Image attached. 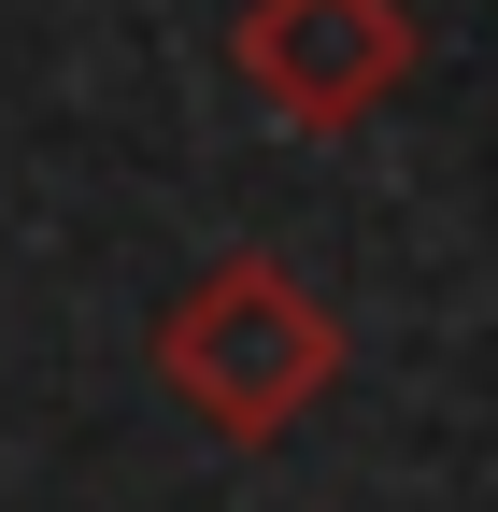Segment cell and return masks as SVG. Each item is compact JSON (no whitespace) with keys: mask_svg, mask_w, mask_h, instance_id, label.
I'll list each match as a JSON object with an SVG mask.
<instances>
[{"mask_svg":"<svg viewBox=\"0 0 498 512\" xmlns=\"http://www.w3.org/2000/svg\"><path fill=\"white\" fill-rule=\"evenodd\" d=\"M413 0H242V29H228V72L242 100H257L271 128H370L399 86H413Z\"/></svg>","mask_w":498,"mask_h":512,"instance_id":"7a4b0ae2","label":"cell"},{"mask_svg":"<svg viewBox=\"0 0 498 512\" xmlns=\"http://www.w3.org/2000/svg\"><path fill=\"white\" fill-rule=\"evenodd\" d=\"M342 370H356V328L285 271V256H214V271H185V299L157 313V384L185 413H200L214 441H285L299 413H328L342 399Z\"/></svg>","mask_w":498,"mask_h":512,"instance_id":"6da1fadb","label":"cell"}]
</instances>
